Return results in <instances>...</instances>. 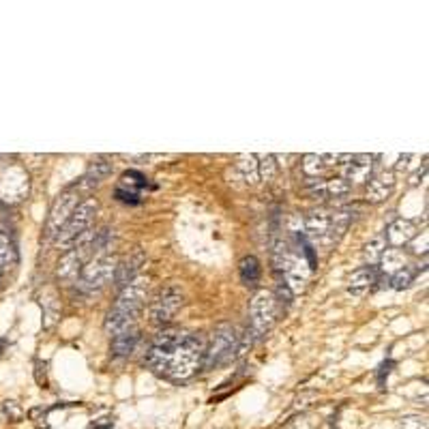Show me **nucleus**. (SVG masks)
Here are the masks:
<instances>
[{
  "label": "nucleus",
  "instance_id": "nucleus-28",
  "mask_svg": "<svg viewBox=\"0 0 429 429\" xmlns=\"http://www.w3.org/2000/svg\"><path fill=\"white\" fill-rule=\"evenodd\" d=\"M133 187V191L137 193V189H144L147 187V176H142L139 172H125L121 178V187Z\"/></svg>",
  "mask_w": 429,
  "mask_h": 429
},
{
  "label": "nucleus",
  "instance_id": "nucleus-14",
  "mask_svg": "<svg viewBox=\"0 0 429 429\" xmlns=\"http://www.w3.org/2000/svg\"><path fill=\"white\" fill-rule=\"evenodd\" d=\"M393 189H395V174H393V172H380L369 181L365 196H367L369 202L378 204V202H384L393 193Z\"/></svg>",
  "mask_w": 429,
  "mask_h": 429
},
{
  "label": "nucleus",
  "instance_id": "nucleus-23",
  "mask_svg": "<svg viewBox=\"0 0 429 429\" xmlns=\"http://www.w3.org/2000/svg\"><path fill=\"white\" fill-rule=\"evenodd\" d=\"M384 249H386L384 236H378V238H374L372 243L365 245V262H367V266H374V264L380 262V258H382V254H384Z\"/></svg>",
  "mask_w": 429,
  "mask_h": 429
},
{
  "label": "nucleus",
  "instance_id": "nucleus-7",
  "mask_svg": "<svg viewBox=\"0 0 429 429\" xmlns=\"http://www.w3.org/2000/svg\"><path fill=\"white\" fill-rule=\"evenodd\" d=\"M249 315H252V331L256 337H262L275 322V297L268 290H258L249 303Z\"/></svg>",
  "mask_w": 429,
  "mask_h": 429
},
{
  "label": "nucleus",
  "instance_id": "nucleus-30",
  "mask_svg": "<svg viewBox=\"0 0 429 429\" xmlns=\"http://www.w3.org/2000/svg\"><path fill=\"white\" fill-rule=\"evenodd\" d=\"M277 294H279V301H281V303H285V305H290V303H292V297H294V294H292V290L288 288V285H285V281H283V279H279V281H277Z\"/></svg>",
  "mask_w": 429,
  "mask_h": 429
},
{
  "label": "nucleus",
  "instance_id": "nucleus-34",
  "mask_svg": "<svg viewBox=\"0 0 429 429\" xmlns=\"http://www.w3.org/2000/svg\"><path fill=\"white\" fill-rule=\"evenodd\" d=\"M114 421L110 416H105V418H99V423H93V429H105V427H110Z\"/></svg>",
  "mask_w": 429,
  "mask_h": 429
},
{
  "label": "nucleus",
  "instance_id": "nucleus-11",
  "mask_svg": "<svg viewBox=\"0 0 429 429\" xmlns=\"http://www.w3.org/2000/svg\"><path fill=\"white\" fill-rule=\"evenodd\" d=\"M144 262H147V254L142 252V249H135L133 254L123 258L116 264V271H114V285H116V288L123 290L125 285H129L137 277V273H139V268Z\"/></svg>",
  "mask_w": 429,
  "mask_h": 429
},
{
  "label": "nucleus",
  "instance_id": "nucleus-10",
  "mask_svg": "<svg viewBox=\"0 0 429 429\" xmlns=\"http://www.w3.org/2000/svg\"><path fill=\"white\" fill-rule=\"evenodd\" d=\"M333 226V212L329 210H311L305 217V238L311 243H329Z\"/></svg>",
  "mask_w": 429,
  "mask_h": 429
},
{
  "label": "nucleus",
  "instance_id": "nucleus-2",
  "mask_svg": "<svg viewBox=\"0 0 429 429\" xmlns=\"http://www.w3.org/2000/svg\"><path fill=\"white\" fill-rule=\"evenodd\" d=\"M204 352H206V339L196 333H185L178 346L172 350L168 365H165V378L172 380H187L204 365Z\"/></svg>",
  "mask_w": 429,
  "mask_h": 429
},
{
  "label": "nucleus",
  "instance_id": "nucleus-17",
  "mask_svg": "<svg viewBox=\"0 0 429 429\" xmlns=\"http://www.w3.org/2000/svg\"><path fill=\"white\" fill-rule=\"evenodd\" d=\"M137 339H139V333L135 327L123 331L121 335H116L112 339V356H116V359H125V356H129L135 350Z\"/></svg>",
  "mask_w": 429,
  "mask_h": 429
},
{
  "label": "nucleus",
  "instance_id": "nucleus-29",
  "mask_svg": "<svg viewBox=\"0 0 429 429\" xmlns=\"http://www.w3.org/2000/svg\"><path fill=\"white\" fill-rule=\"evenodd\" d=\"M3 412H5V416H7L9 421H13V423H18V421L22 418V408H20V404L13 402V400H7V402L3 404Z\"/></svg>",
  "mask_w": 429,
  "mask_h": 429
},
{
  "label": "nucleus",
  "instance_id": "nucleus-16",
  "mask_svg": "<svg viewBox=\"0 0 429 429\" xmlns=\"http://www.w3.org/2000/svg\"><path fill=\"white\" fill-rule=\"evenodd\" d=\"M112 172V165L107 163L105 159H97L88 170H86V174L82 176V181H80V189H93V187H97V185H101V181H105L107 178V174ZM78 189V191H80Z\"/></svg>",
  "mask_w": 429,
  "mask_h": 429
},
{
  "label": "nucleus",
  "instance_id": "nucleus-26",
  "mask_svg": "<svg viewBox=\"0 0 429 429\" xmlns=\"http://www.w3.org/2000/svg\"><path fill=\"white\" fill-rule=\"evenodd\" d=\"M325 170H327V163H325V159H322V155H305V159H303V172H305L309 178H318Z\"/></svg>",
  "mask_w": 429,
  "mask_h": 429
},
{
  "label": "nucleus",
  "instance_id": "nucleus-4",
  "mask_svg": "<svg viewBox=\"0 0 429 429\" xmlns=\"http://www.w3.org/2000/svg\"><path fill=\"white\" fill-rule=\"evenodd\" d=\"M238 341H240V335L236 331L234 325H219L214 329L212 337H210V343L206 346V352H204V369H212L217 365H224L228 363L236 348H238Z\"/></svg>",
  "mask_w": 429,
  "mask_h": 429
},
{
  "label": "nucleus",
  "instance_id": "nucleus-31",
  "mask_svg": "<svg viewBox=\"0 0 429 429\" xmlns=\"http://www.w3.org/2000/svg\"><path fill=\"white\" fill-rule=\"evenodd\" d=\"M402 429H427V423H425V418L408 416V418L402 421Z\"/></svg>",
  "mask_w": 429,
  "mask_h": 429
},
{
  "label": "nucleus",
  "instance_id": "nucleus-6",
  "mask_svg": "<svg viewBox=\"0 0 429 429\" xmlns=\"http://www.w3.org/2000/svg\"><path fill=\"white\" fill-rule=\"evenodd\" d=\"M93 238H95V230H88L67 249V254L60 258L58 271H56L60 279L78 277L80 271L88 264V260L93 258Z\"/></svg>",
  "mask_w": 429,
  "mask_h": 429
},
{
  "label": "nucleus",
  "instance_id": "nucleus-13",
  "mask_svg": "<svg viewBox=\"0 0 429 429\" xmlns=\"http://www.w3.org/2000/svg\"><path fill=\"white\" fill-rule=\"evenodd\" d=\"M416 224L410 219H395L388 228H386V236L384 240L393 247H404L408 243H412L416 238Z\"/></svg>",
  "mask_w": 429,
  "mask_h": 429
},
{
  "label": "nucleus",
  "instance_id": "nucleus-36",
  "mask_svg": "<svg viewBox=\"0 0 429 429\" xmlns=\"http://www.w3.org/2000/svg\"><path fill=\"white\" fill-rule=\"evenodd\" d=\"M0 281H3V268H0Z\"/></svg>",
  "mask_w": 429,
  "mask_h": 429
},
{
  "label": "nucleus",
  "instance_id": "nucleus-20",
  "mask_svg": "<svg viewBox=\"0 0 429 429\" xmlns=\"http://www.w3.org/2000/svg\"><path fill=\"white\" fill-rule=\"evenodd\" d=\"M238 273L245 285H256L260 281V262L256 256H245L238 262Z\"/></svg>",
  "mask_w": 429,
  "mask_h": 429
},
{
  "label": "nucleus",
  "instance_id": "nucleus-9",
  "mask_svg": "<svg viewBox=\"0 0 429 429\" xmlns=\"http://www.w3.org/2000/svg\"><path fill=\"white\" fill-rule=\"evenodd\" d=\"M78 204H80V191H74V189L62 191V193L54 200V204H52V208H50L48 224H46V234H48V238H54V236L60 232V228L69 222L71 212L78 208Z\"/></svg>",
  "mask_w": 429,
  "mask_h": 429
},
{
  "label": "nucleus",
  "instance_id": "nucleus-27",
  "mask_svg": "<svg viewBox=\"0 0 429 429\" xmlns=\"http://www.w3.org/2000/svg\"><path fill=\"white\" fill-rule=\"evenodd\" d=\"M412 281H414V271H412L410 266H404V268H400L397 273H393V277H390V288H393V290H406V288H410Z\"/></svg>",
  "mask_w": 429,
  "mask_h": 429
},
{
  "label": "nucleus",
  "instance_id": "nucleus-21",
  "mask_svg": "<svg viewBox=\"0 0 429 429\" xmlns=\"http://www.w3.org/2000/svg\"><path fill=\"white\" fill-rule=\"evenodd\" d=\"M0 264L3 266L15 264V245L3 226H0Z\"/></svg>",
  "mask_w": 429,
  "mask_h": 429
},
{
  "label": "nucleus",
  "instance_id": "nucleus-15",
  "mask_svg": "<svg viewBox=\"0 0 429 429\" xmlns=\"http://www.w3.org/2000/svg\"><path fill=\"white\" fill-rule=\"evenodd\" d=\"M374 283H376V268L374 266H363V268L352 273L350 283H348V292L352 297H363Z\"/></svg>",
  "mask_w": 429,
  "mask_h": 429
},
{
  "label": "nucleus",
  "instance_id": "nucleus-25",
  "mask_svg": "<svg viewBox=\"0 0 429 429\" xmlns=\"http://www.w3.org/2000/svg\"><path fill=\"white\" fill-rule=\"evenodd\" d=\"M325 193L331 196V198H341V196H348L350 193V183L341 176H335V178H329L325 181Z\"/></svg>",
  "mask_w": 429,
  "mask_h": 429
},
{
  "label": "nucleus",
  "instance_id": "nucleus-19",
  "mask_svg": "<svg viewBox=\"0 0 429 429\" xmlns=\"http://www.w3.org/2000/svg\"><path fill=\"white\" fill-rule=\"evenodd\" d=\"M114 228H101L95 232V238H93V256H107L112 252V245H114Z\"/></svg>",
  "mask_w": 429,
  "mask_h": 429
},
{
  "label": "nucleus",
  "instance_id": "nucleus-12",
  "mask_svg": "<svg viewBox=\"0 0 429 429\" xmlns=\"http://www.w3.org/2000/svg\"><path fill=\"white\" fill-rule=\"evenodd\" d=\"M374 172V157L372 155H352L350 161L343 165L341 178L350 183H365Z\"/></svg>",
  "mask_w": 429,
  "mask_h": 429
},
{
  "label": "nucleus",
  "instance_id": "nucleus-22",
  "mask_svg": "<svg viewBox=\"0 0 429 429\" xmlns=\"http://www.w3.org/2000/svg\"><path fill=\"white\" fill-rule=\"evenodd\" d=\"M380 262H382L384 271H393V273H397L400 268L406 266V258H404V254L400 252V249H384Z\"/></svg>",
  "mask_w": 429,
  "mask_h": 429
},
{
  "label": "nucleus",
  "instance_id": "nucleus-32",
  "mask_svg": "<svg viewBox=\"0 0 429 429\" xmlns=\"http://www.w3.org/2000/svg\"><path fill=\"white\" fill-rule=\"evenodd\" d=\"M427 240H429V236H427V232H423V240L416 238V243L412 245V252L414 254H427Z\"/></svg>",
  "mask_w": 429,
  "mask_h": 429
},
{
  "label": "nucleus",
  "instance_id": "nucleus-1",
  "mask_svg": "<svg viewBox=\"0 0 429 429\" xmlns=\"http://www.w3.org/2000/svg\"><path fill=\"white\" fill-rule=\"evenodd\" d=\"M147 292H149V277H135L129 285H125L116 299V303H114V307L105 315L103 329L107 335L116 337L135 325V318L142 311Z\"/></svg>",
  "mask_w": 429,
  "mask_h": 429
},
{
  "label": "nucleus",
  "instance_id": "nucleus-33",
  "mask_svg": "<svg viewBox=\"0 0 429 429\" xmlns=\"http://www.w3.org/2000/svg\"><path fill=\"white\" fill-rule=\"evenodd\" d=\"M425 172H427V165H423V170H418V172L410 178V185H412V187L421 183V178H425Z\"/></svg>",
  "mask_w": 429,
  "mask_h": 429
},
{
  "label": "nucleus",
  "instance_id": "nucleus-24",
  "mask_svg": "<svg viewBox=\"0 0 429 429\" xmlns=\"http://www.w3.org/2000/svg\"><path fill=\"white\" fill-rule=\"evenodd\" d=\"M277 174V157L275 155H260L258 157V176L262 178V181H273Z\"/></svg>",
  "mask_w": 429,
  "mask_h": 429
},
{
  "label": "nucleus",
  "instance_id": "nucleus-18",
  "mask_svg": "<svg viewBox=\"0 0 429 429\" xmlns=\"http://www.w3.org/2000/svg\"><path fill=\"white\" fill-rule=\"evenodd\" d=\"M236 172L247 185H256L258 183V157L256 155H240L236 161Z\"/></svg>",
  "mask_w": 429,
  "mask_h": 429
},
{
  "label": "nucleus",
  "instance_id": "nucleus-35",
  "mask_svg": "<svg viewBox=\"0 0 429 429\" xmlns=\"http://www.w3.org/2000/svg\"><path fill=\"white\" fill-rule=\"evenodd\" d=\"M408 161H410V155H404V157H400V161H397V170H404V168L408 165Z\"/></svg>",
  "mask_w": 429,
  "mask_h": 429
},
{
  "label": "nucleus",
  "instance_id": "nucleus-3",
  "mask_svg": "<svg viewBox=\"0 0 429 429\" xmlns=\"http://www.w3.org/2000/svg\"><path fill=\"white\" fill-rule=\"evenodd\" d=\"M99 210V204L97 200L88 198L84 202L78 204V208L71 212L69 222L60 228V232L54 236V245L60 247V249H69L71 245H74L82 234H86L95 222V214Z\"/></svg>",
  "mask_w": 429,
  "mask_h": 429
},
{
  "label": "nucleus",
  "instance_id": "nucleus-5",
  "mask_svg": "<svg viewBox=\"0 0 429 429\" xmlns=\"http://www.w3.org/2000/svg\"><path fill=\"white\" fill-rule=\"evenodd\" d=\"M118 260L107 254V256H95L82 271H80V279H78V290L82 294H95L99 292L103 285L114 279V271H116Z\"/></svg>",
  "mask_w": 429,
  "mask_h": 429
},
{
  "label": "nucleus",
  "instance_id": "nucleus-8",
  "mask_svg": "<svg viewBox=\"0 0 429 429\" xmlns=\"http://www.w3.org/2000/svg\"><path fill=\"white\" fill-rule=\"evenodd\" d=\"M183 307V290L178 285H165L159 290L151 305V320L155 325H168V322Z\"/></svg>",
  "mask_w": 429,
  "mask_h": 429
}]
</instances>
